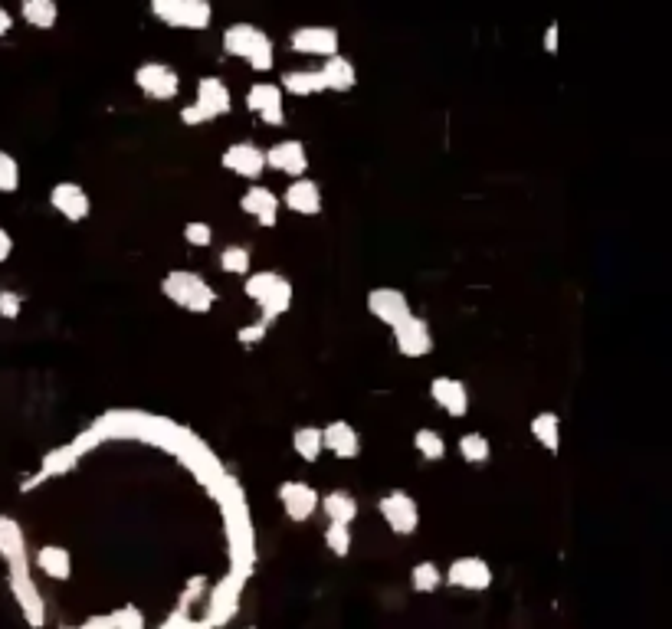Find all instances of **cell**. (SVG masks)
Returning a JSON list of instances; mask_svg holds the SVG:
<instances>
[{
    "instance_id": "cell-1",
    "label": "cell",
    "mask_w": 672,
    "mask_h": 629,
    "mask_svg": "<svg viewBox=\"0 0 672 629\" xmlns=\"http://www.w3.org/2000/svg\"><path fill=\"white\" fill-rule=\"evenodd\" d=\"M223 53L233 59H243L253 73H269L276 66V46L269 40V33L256 23H230L223 30Z\"/></svg>"
},
{
    "instance_id": "cell-2",
    "label": "cell",
    "mask_w": 672,
    "mask_h": 629,
    "mask_svg": "<svg viewBox=\"0 0 672 629\" xmlns=\"http://www.w3.org/2000/svg\"><path fill=\"white\" fill-rule=\"evenodd\" d=\"M243 295L259 308V322H276L279 315L289 312L292 305V282L286 276H279L273 269L250 272L243 282Z\"/></svg>"
},
{
    "instance_id": "cell-3",
    "label": "cell",
    "mask_w": 672,
    "mask_h": 629,
    "mask_svg": "<svg viewBox=\"0 0 672 629\" xmlns=\"http://www.w3.org/2000/svg\"><path fill=\"white\" fill-rule=\"evenodd\" d=\"M161 295L191 315H207L217 305V289L191 269H174L161 279Z\"/></svg>"
},
{
    "instance_id": "cell-4",
    "label": "cell",
    "mask_w": 672,
    "mask_h": 629,
    "mask_svg": "<svg viewBox=\"0 0 672 629\" xmlns=\"http://www.w3.org/2000/svg\"><path fill=\"white\" fill-rule=\"evenodd\" d=\"M246 580L250 577H243V574H227L220 580V584H214L207 590V597H204V620L210 629H223L227 623H233L237 620V613H240V597H243V587H246Z\"/></svg>"
},
{
    "instance_id": "cell-5",
    "label": "cell",
    "mask_w": 672,
    "mask_h": 629,
    "mask_svg": "<svg viewBox=\"0 0 672 629\" xmlns=\"http://www.w3.org/2000/svg\"><path fill=\"white\" fill-rule=\"evenodd\" d=\"M151 17H158L171 30H207L214 20V7L207 0H155Z\"/></svg>"
},
{
    "instance_id": "cell-6",
    "label": "cell",
    "mask_w": 672,
    "mask_h": 629,
    "mask_svg": "<svg viewBox=\"0 0 672 629\" xmlns=\"http://www.w3.org/2000/svg\"><path fill=\"white\" fill-rule=\"evenodd\" d=\"M377 512H381L384 525L391 528L400 538H407V534H417L420 528V505L417 498L404 492V489H394L381 495V502H377Z\"/></svg>"
},
{
    "instance_id": "cell-7",
    "label": "cell",
    "mask_w": 672,
    "mask_h": 629,
    "mask_svg": "<svg viewBox=\"0 0 672 629\" xmlns=\"http://www.w3.org/2000/svg\"><path fill=\"white\" fill-rule=\"evenodd\" d=\"M135 86L155 102H174L181 96V73L168 63H141L135 69Z\"/></svg>"
},
{
    "instance_id": "cell-8",
    "label": "cell",
    "mask_w": 672,
    "mask_h": 629,
    "mask_svg": "<svg viewBox=\"0 0 672 629\" xmlns=\"http://www.w3.org/2000/svg\"><path fill=\"white\" fill-rule=\"evenodd\" d=\"M492 567L489 561H482L476 554H466V557H456V561L443 571V584H450L456 590H469V593H482L492 587Z\"/></svg>"
},
{
    "instance_id": "cell-9",
    "label": "cell",
    "mask_w": 672,
    "mask_h": 629,
    "mask_svg": "<svg viewBox=\"0 0 672 629\" xmlns=\"http://www.w3.org/2000/svg\"><path fill=\"white\" fill-rule=\"evenodd\" d=\"M246 109L263 125H273V128L286 125V96H282L276 82H253V86L246 89Z\"/></svg>"
},
{
    "instance_id": "cell-10",
    "label": "cell",
    "mask_w": 672,
    "mask_h": 629,
    "mask_svg": "<svg viewBox=\"0 0 672 629\" xmlns=\"http://www.w3.org/2000/svg\"><path fill=\"white\" fill-rule=\"evenodd\" d=\"M0 557L7 564V577H27L30 574V554H27V534L10 515H0Z\"/></svg>"
},
{
    "instance_id": "cell-11",
    "label": "cell",
    "mask_w": 672,
    "mask_h": 629,
    "mask_svg": "<svg viewBox=\"0 0 672 629\" xmlns=\"http://www.w3.org/2000/svg\"><path fill=\"white\" fill-rule=\"evenodd\" d=\"M220 164L230 174L243 177V181H259L266 171V148H259L256 141H233V145L220 154Z\"/></svg>"
},
{
    "instance_id": "cell-12",
    "label": "cell",
    "mask_w": 672,
    "mask_h": 629,
    "mask_svg": "<svg viewBox=\"0 0 672 629\" xmlns=\"http://www.w3.org/2000/svg\"><path fill=\"white\" fill-rule=\"evenodd\" d=\"M276 498H279L282 512H286V518L289 521H299V525H302V521H309L318 512V502H322V495H318L315 485L299 482V479L282 482Z\"/></svg>"
},
{
    "instance_id": "cell-13",
    "label": "cell",
    "mask_w": 672,
    "mask_h": 629,
    "mask_svg": "<svg viewBox=\"0 0 672 629\" xmlns=\"http://www.w3.org/2000/svg\"><path fill=\"white\" fill-rule=\"evenodd\" d=\"M289 46H292V53H299V56L332 59V56H338L341 37L335 27H299V30H292Z\"/></svg>"
},
{
    "instance_id": "cell-14",
    "label": "cell",
    "mask_w": 672,
    "mask_h": 629,
    "mask_svg": "<svg viewBox=\"0 0 672 629\" xmlns=\"http://www.w3.org/2000/svg\"><path fill=\"white\" fill-rule=\"evenodd\" d=\"M368 312H371L381 325L397 328L400 322H407V318L414 315V308H410L407 295L400 292V289L381 286V289H371V292H368Z\"/></svg>"
},
{
    "instance_id": "cell-15",
    "label": "cell",
    "mask_w": 672,
    "mask_h": 629,
    "mask_svg": "<svg viewBox=\"0 0 672 629\" xmlns=\"http://www.w3.org/2000/svg\"><path fill=\"white\" fill-rule=\"evenodd\" d=\"M266 168L299 181V177H305V171H309V151H305L299 138H282L273 148H266Z\"/></svg>"
},
{
    "instance_id": "cell-16",
    "label": "cell",
    "mask_w": 672,
    "mask_h": 629,
    "mask_svg": "<svg viewBox=\"0 0 672 629\" xmlns=\"http://www.w3.org/2000/svg\"><path fill=\"white\" fill-rule=\"evenodd\" d=\"M394 331V344H397V351L404 354V358H427V354L433 351V331H430V325L423 322L420 315H410L407 322H400L397 328H391Z\"/></svg>"
},
{
    "instance_id": "cell-17",
    "label": "cell",
    "mask_w": 672,
    "mask_h": 629,
    "mask_svg": "<svg viewBox=\"0 0 672 629\" xmlns=\"http://www.w3.org/2000/svg\"><path fill=\"white\" fill-rule=\"evenodd\" d=\"M7 584H10V593H14L17 610L23 620H27V626L43 629L46 626V603H43V593L37 590V580L27 574V577H7Z\"/></svg>"
},
{
    "instance_id": "cell-18",
    "label": "cell",
    "mask_w": 672,
    "mask_h": 629,
    "mask_svg": "<svg viewBox=\"0 0 672 629\" xmlns=\"http://www.w3.org/2000/svg\"><path fill=\"white\" fill-rule=\"evenodd\" d=\"M50 204L69 223H82L92 213V200H89L86 191H82V184H76V181H60V184H56L50 191Z\"/></svg>"
},
{
    "instance_id": "cell-19",
    "label": "cell",
    "mask_w": 672,
    "mask_h": 629,
    "mask_svg": "<svg viewBox=\"0 0 672 629\" xmlns=\"http://www.w3.org/2000/svg\"><path fill=\"white\" fill-rule=\"evenodd\" d=\"M240 210L253 217L263 230H273L279 223V197L263 184H250L240 197Z\"/></svg>"
},
{
    "instance_id": "cell-20",
    "label": "cell",
    "mask_w": 672,
    "mask_h": 629,
    "mask_svg": "<svg viewBox=\"0 0 672 629\" xmlns=\"http://www.w3.org/2000/svg\"><path fill=\"white\" fill-rule=\"evenodd\" d=\"M194 105L210 118V122H214V118L233 112V92L227 89V82H223L220 76H200Z\"/></svg>"
},
{
    "instance_id": "cell-21",
    "label": "cell",
    "mask_w": 672,
    "mask_h": 629,
    "mask_svg": "<svg viewBox=\"0 0 672 629\" xmlns=\"http://www.w3.org/2000/svg\"><path fill=\"white\" fill-rule=\"evenodd\" d=\"M430 400L450 417H466L469 413V387L456 377H433L430 381Z\"/></svg>"
},
{
    "instance_id": "cell-22",
    "label": "cell",
    "mask_w": 672,
    "mask_h": 629,
    "mask_svg": "<svg viewBox=\"0 0 672 629\" xmlns=\"http://www.w3.org/2000/svg\"><path fill=\"white\" fill-rule=\"evenodd\" d=\"M322 449L332 453L335 459H358L361 456V436L348 420H332L322 426Z\"/></svg>"
},
{
    "instance_id": "cell-23",
    "label": "cell",
    "mask_w": 672,
    "mask_h": 629,
    "mask_svg": "<svg viewBox=\"0 0 672 629\" xmlns=\"http://www.w3.org/2000/svg\"><path fill=\"white\" fill-rule=\"evenodd\" d=\"M282 204H286V210L299 213V217H318V213H322V187H318L312 177H299V181H292L286 187Z\"/></svg>"
},
{
    "instance_id": "cell-24",
    "label": "cell",
    "mask_w": 672,
    "mask_h": 629,
    "mask_svg": "<svg viewBox=\"0 0 672 629\" xmlns=\"http://www.w3.org/2000/svg\"><path fill=\"white\" fill-rule=\"evenodd\" d=\"M33 567L43 574L56 580V584H66L69 577H73V554H69V548H63V544H43V548H37V554H33Z\"/></svg>"
},
{
    "instance_id": "cell-25",
    "label": "cell",
    "mask_w": 672,
    "mask_h": 629,
    "mask_svg": "<svg viewBox=\"0 0 672 629\" xmlns=\"http://www.w3.org/2000/svg\"><path fill=\"white\" fill-rule=\"evenodd\" d=\"M318 73H322V82H325V92H351L358 86V69L351 63L348 56H332L325 59L322 66H318Z\"/></svg>"
},
{
    "instance_id": "cell-26",
    "label": "cell",
    "mask_w": 672,
    "mask_h": 629,
    "mask_svg": "<svg viewBox=\"0 0 672 629\" xmlns=\"http://www.w3.org/2000/svg\"><path fill=\"white\" fill-rule=\"evenodd\" d=\"M318 508L325 512L328 525H351V521L358 518V498L348 489H332L328 495H322Z\"/></svg>"
},
{
    "instance_id": "cell-27",
    "label": "cell",
    "mask_w": 672,
    "mask_h": 629,
    "mask_svg": "<svg viewBox=\"0 0 672 629\" xmlns=\"http://www.w3.org/2000/svg\"><path fill=\"white\" fill-rule=\"evenodd\" d=\"M279 89H282V96L289 92V96L305 99V96L325 92V82H322V73H318V69H286L279 79Z\"/></svg>"
},
{
    "instance_id": "cell-28",
    "label": "cell",
    "mask_w": 672,
    "mask_h": 629,
    "mask_svg": "<svg viewBox=\"0 0 672 629\" xmlns=\"http://www.w3.org/2000/svg\"><path fill=\"white\" fill-rule=\"evenodd\" d=\"M528 430H532V439L538 446H545L548 453H558L561 449V417L551 410H541L532 417V423H528Z\"/></svg>"
},
{
    "instance_id": "cell-29",
    "label": "cell",
    "mask_w": 672,
    "mask_h": 629,
    "mask_svg": "<svg viewBox=\"0 0 672 629\" xmlns=\"http://www.w3.org/2000/svg\"><path fill=\"white\" fill-rule=\"evenodd\" d=\"M20 17L30 23L33 30H53L56 20H60V7L53 0H23Z\"/></svg>"
},
{
    "instance_id": "cell-30",
    "label": "cell",
    "mask_w": 672,
    "mask_h": 629,
    "mask_svg": "<svg viewBox=\"0 0 672 629\" xmlns=\"http://www.w3.org/2000/svg\"><path fill=\"white\" fill-rule=\"evenodd\" d=\"M456 449H459V459L469 462V466H482V462L492 459V443H489V436H482V433H463Z\"/></svg>"
},
{
    "instance_id": "cell-31",
    "label": "cell",
    "mask_w": 672,
    "mask_h": 629,
    "mask_svg": "<svg viewBox=\"0 0 672 629\" xmlns=\"http://www.w3.org/2000/svg\"><path fill=\"white\" fill-rule=\"evenodd\" d=\"M292 449H296L299 459L318 462V456L325 453L322 449V426H299V430L292 433Z\"/></svg>"
},
{
    "instance_id": "cell-32",
    "label": "cell",
    "mask_w": 672,
    "mask_h": 629,
    "mask_svg": "<svg viewBox=\"0 0 672 629\" xmlns=\"http://www.w3.org/2000/svg\"><path fill=\"white\" fill-rule=\"evenodd\" d=\"M220 269L227 276H250L253 272V253L250 246H223L220 249Z\"/></svg>"
},
{
    "instance_id": "cell-33",
    "label": "cell",
    "mask_w": 672,
    "mask_h": 629,
    "mask_svg": "<svg viewBox=\"0 0 672 629\" xmlns=\"http://www.w3.org/2000/svg\"><path fill=\"white\" fill-rule=\"evenodd\" d=\"M410 587L414 593H436L443 587V571L436 561H420L410 567Z\"/></svg>"
},
{
    "instance_id": "cell-34",
    "label": "cell",
    "mask_w": 672,
    "mask_h": 629,
    "mask_svg": "<svg viewBox=\"0 0 672 629\" xmlns=\"http://www.w3.org/2000/svg\"><path fill=\"white\" fill-rule=\"evenodd\" d=\"M414 449H417V453H420L423 459H427V462H440V459H446V439H443V433L430 430V426H423V430L414 433Z\"/></svg>"
},
{
    "instance_id": "cell-35",
    "label": "cell",
    "mask_w": 672,
    "mask_h": 629,
    "mask_svg": "<svg viewBox=\"0 0 672 629\" xmlns=\"http://www.w3.org/2000/svg\"><path fill=\"white\" fill-rule=\"evenodd\" d=\"M351 544H355V534H351V525H328L325 528V548L335 557H348Z\"/></svg>"
},
{
    "instance_id": "cell-36",
    "label": "cell",
    "mask_w": 672,
    "mask_h": 629,
    "mask_svg": "<svg viewBox=\"0 0 672 629\" xmlns=\"http://www.w3.org/2000/svg\"><path fill=\"white\" fill-rule=\"evenodd\" d=\"M20 191V164L10 151L0 148V194H17Z\"/></svg>"
},
{
    "instance_id": "cell-37",
    "label": "cell",
    "mask_w": 672,
    "mask_h": 629,
    "mask_svg": "<svg viewBox=\"0 0 672 629\" xmlns=\"http://www.w3.org/2000/svg\"><path fill=\"white\" fill-rule=\"evenodd\" d=\"M184 240H187V246H197V249L214 246V227H210V223H204V220L184 223Z\"/></svg>"
},
{
    "instance_id": "cell-38",
    "label": "cell",
    "mask_w": 672,
    "mask_h": 629,
    "mask_svg": "<svg viewBox=\"0 0 672 629\" xmlns=\"http://www.w3.org/2000/svg\"><path fill=\"white\" fill-rule=\"evenodd\" d=\"M158 629H210L204 620H197V616H191L187 610H178L174 607V613L164 616V623Z\"/></svg>"
},
{
    "instance_id": "cell-39",
    "label": "cell",
    "mask_w": 672,
    "mask_h": 629,
    "mask_svg": "<svg viewBox=\"0 0 672 629\" xmlns=\"http://www.w3.org/2000/svg\"><path fill=\"white\" fill-rule=\"evenodd\" d=\"M23 312V295H17L14 289H0V318L4 322H17Z\"/></svg>"
},
{
    "instance_id": "cell-40",
    "label": "cell",
    "mask_w": 672,
    "mask_h": 629,
    "mask_svg": "<svg viewBox=\"0 0 672 629\" xmlns=\"http://www.w3.org/2000/svg\"><path fill=\"white\" fill-rule=\"evenodd\" d=\"M266 331H269V325H266V322L243 325V328L237 331V341L243 344V348H256V344H263V341H266Z\"/></svg>"
},
{
    "instance_id": "cell-41",
    "label": "cell",
    "mask_w": 672,
    "mask_h": 629,
    "mask_svg": "<svg viewBox=\"0 0 672 629\" xmlns=\"http://www.w3.org/2000/svg\"><path fill=\"white\" fill-rule=\"evenodd\" d=\"M10 253H14V236H10V230L0 227V263H7Z\"/></svg>"
},
{
    "instance_id": "cell-42",
    "label": "cell",
    "mask_w": 672,
    "mask_h": 629,
    "mask_svg": "<svg viewBox=\"0 0 672 629\" xmlns=\"http://www.w3.org/2000/svg\"><path fill=\"white\" fill-rule=\"evenodd\" d=\"M545 50L554 56L558 53V23H551V27L545 30Z\"/></svg>"
},
{
    "instance_id": "cell-43",
    "label": "cell",
    "mask_w": 672,
    "mask_h": 629,
    "mask_svg": "<svg viewBox=\"0 0 672 629\" xmlns=\"http://www.w3.org/2000/svg\"><path fill=\"white\" fill-rule=\"evenodd\" d=\"M63 629H109V623H105V616H89L86 623H79V626H63Z\"/></svg>"
},
{
    "instance_id": "cell-44",
    "label": "cell",
    "mask_w": 672,
    "mask_h": 629,
    "mask_svg": "<svg viewBox=\"0 0 672 629\" xmlns=\"http://www.w3.org/2000/svg\"><path fill=\"white\" fill-rule=\"evenodd\" d=\"M10 30H14V14L7 7H0V37H7Z\"/></svg>"
},
{
    "instance_id": "cell-45",
    "label": "cell",
    "mask_w": 672,
    "mask_h": 629,
    "mask_svg": "<svg viewBox=\"0 0 672 629\" xmlns=\"http://www.w3.org/2000/svg\"><path fill=\"white\" fill-rule=\"evenodd\" d=\"M243 629H259V626H243Z\"/></svg>"
}]
</instances>
